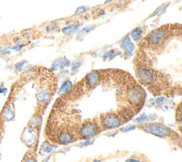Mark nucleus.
Here are the masks:
<instances>
[{"label": "nucleus", "instance_id": "f257e3e1", "mask_svg": "<svg viewBox=\"0 0 182 162\" xmlns=\"http://www.w3.org/2000/svg\"><path fill=\"white\" fill-rule=\"evenodd\" d=\"M142 130L148 134L154 135L160 138L171 136V130L160 123H147L142 126Z\"/></svg>", "mask_w": 182, "mask_h": 162}, {"label": "nucleus", "instance_id": "f03ea898", "mask_svg": "<svg viewBox=\"0 0 182 162\" xmlns=\"http://www.w3.org/2000/svg\"><path fill=\"white\" fill-rule=\"evenodd\" d=\"M100 132V127L97 124V122L88 121L85 122L80 127L78 134L80 137L83 140L92 138L95 135L98 134Z\"/></svg>", "mask_w": 182, "mask_h": 162}, {"label": "nucleus", "instance_id": "7ed1b4c3", "mask_svg": "<svg viewBox=\"0 0 182 162\" xmlns=\"http://www.w3.org/2000/svg\"><path fill=\"white\" fill-rule=\"evenodd\" d=\"M123 123V120L120 116L113 113L104 114L100 117L101 127L105 129L117 128Z\"/></svg>", "mask_w": 182, "mask_h": 162}, {"label": "nucleus", "instance_id": "20e7f679", "mask_svg": "<svg viewBox=\"0 0 182 162\" xmlns=\"http://www.w3.org/2000/svg\"><path fill=\"white\" fill-rule=\"evenodd\" d=\"M167 34H167V29L161 27L152 31L145 39L151 46H159L164 42Z\"/></svg>", "mask_w": 182, "mask_h": 162}, {"label": "nucleus", "instance_id": "39448f33", "mask_svg": "<svg viewBox=\"0 0 182 162\" xmlns=\"http://www.w3.org/2000/svg\"><path fill=\"white\" fill-rule=\"evenodd\" d=\"M136 74L142 84L147 86L154 82V73L150 68L147 67H139L136 70Z\"/></svg>", "mask_w": 182, "mask_h": 162}, {"label": "nucleus", "instance_id": "423d86ee", "mask_svg": "<svg viewBox=\"0 0 182 162\" xmlns=\"http://www.w3.org/2000/svg\"><path fill=\"white\" fill-rule=\"evenodd\" d=\"M21 139L26 146H32L36 139V134L34 129L31 127L26 128L22 132Z\"/></svg>", "mask_w": 182, "mask_h": 162}, {"label": "nucleus", "instance_id": "0eeeda50", "mask_svg": "<svg viewBox=\"0 0 182 162\" xmlns=\"http://www.w3.org/2000/svg\"><path fill=\"white\" fill-rule=\"evenodd\" d=\"M73 141V135L68 131L62 130L56 136V142L59 144H68Z\"/></svg>", "mask_w": 182, "mask_h": 162}, {"label": "nucleus", "instance_id": "6e6552de", "mask_svg": "<svg viewBox=\"0 0 182 162\" xmlns=\"http://www.w3.org/2000/svg\"><path fill=\"white\" fill-rule=\"evenodd\" d=\"M100 75L98 71H93L87 75L86 77V85L89 88H93L100 82Z\"/></svg>", "mask_w": 182, "mask_h": 162}, {"label": "nucleus", "instance_id": "1a4fd4ad", "mask_svg": "<svg viewBox=\"0 0 182 162\" xmlns=\"http://www.w3.org/2000/svg\"><path fill=\"white\" fill-rule=\"evenodd\" d=\"M121 47L123 48L125 51V58H130L132 56V52L134 51V46L133 43H132L131 40H130L129 36H126L125 39H123L121 43Z\"/></svg>", "mask_w": 182, "mask_h": 162}, {"label": "nucleus", "instance_id": "9d476101", "mask_svg": "<svg viewBox=\"0 0 182 162\" xmlns=\"http://www.w3.org/2000/svg\"><path fill=\"white\" fill-rule=\"evenodd\" d=\"M70 65V61L68 60H63V59H59L57 61H56L52 65V70H59V68L66 67Z\"/></svg>", "mask_w": 182, "mask_h": 162}, {"label": "nucleus", "instance_id": "9b49d317", "mask_svg": "<svg viewBox=\"0 0 182 162\" xmlns=\"http://www.w3.org/2000/svg\"><path fill=\"white\" fill-rule=\"evenodd\" d=\"M50 97V93L47 90H41L36 94V98L41 103H45L49 100Z\"/></svg>", "mask_w": 182, "mask_h": 162}, {"label": "nucleus", "instance_id": "f8f14e48", "mask_svg": "<svg viewBox=\"0 0 182 162\" xmlns=\"http://www.w3.org/2000/svg\"><path fill=\"white\" fill-rule=\"evenodd\" d=\"M2 116L3 117L7 120H12L14 116V110L12 109L10 106L5 107V109H4V110L2 111Z\"/></svg>", "mask_w": 182, "mask_h": 162}, {"label": "nucleus", "instance_id": "ddd939ff", "mask_svg": "<svg viewBox=\"0 0 182 162\" xmlns=\"http://www.w3.org/2000/svg\"><path fill=\"white\" fill-rule=\"evenodd\" d=\"M142 33H143V29H142V27H137V28H135L134 30H132L131 36L134 40L138 41L141 39Z\"/></svg>", "mask_w": 182, "mask_h": 162}, {"label": "nucleus", "instance_id": "4468645a", "mask_svg": "<svg viewBox=\"0 0 182 162\" xmlns=\"http://www.w3.org/2000/svg\"><path fill=\"white\" fill-rule=\"evenodd\" d=\"M79 26H80L79 24L71 25V26H66L65 28H63V29H62V32L66 35H71L72 34H73L74 32H76V30L78 29Z\"/></svg>", "mask_w": 182, "mask_h": 162}, {"label": "nucleus", "instance_id": "2eb2a0df", "mask_svg": "<svg viewBox=\"0 0 182 162\" xmlns=\"http://www.w3.org/2000/svg\"><path fill=\"white\" fill-rule=\"evenodd\" d=\"M156 118H157L156 117H151V115H143L140 116V117H139L138 118H136V119L134 120V121H135L137 124H143L146 122L153 121V120H154L155 119H156Z\"/></svg>", "mask_w": 182, "mask_h": 162}, {"label": "nucleus", "instance_id": "dca6fc26", "mask_svg": "<svg viewBox=\"0 0 182 162\" xmlns=\"http://www.w3.org/2000/svg\"><path fill=\"white\" fill-rule=\"evenodd\" d=\"M57 147L58 146H56V145H53L49 144L48 142H44L41 146V150L44 151L45 153H50L56 149Z\"/></svg>", "mask_w": 182, "mask_h": 162}, {"label": "nucleus", "instance_id": "f3484780", "mask_svg": "<svg viewBox=\"0 0 182 162\" xmlns=\"http://www.w3.org/2000/svg\"><path fill=\"white\" fill-rule=\"evenodd\" d=\"M72 86H73V84H72V83L71 82V81L66 80V82H64V83L61 86V88H60L59 92L61 93L68 92V91L71 88Z\"/></svg>", "mask_w": 182, "mask_h": 162}, {"label": "nucleus", "instance_id": "a211bd4d", "mask_svg": "<svg viewBox=\"0 0 182 162\" xmlns=\"http://www.w3.org/2000/svg\"><path fill=\"white\" fill-rule=\"evenodd\" d=\"M39 123H40V119L39 116H34L29 122V127L35 129Z\"/></svg>", "mask_w": 182, "mask_h": 162}, {"label": "nucleus", "instance_id": "6ab92c4d", "mask_svg": "<svg viewBox=\"0 0 182 162\" xmlns=\"http://www.w3.org/2000/svg\"><path fill=\"white\" fill-rule=\"evenodd\" d=\"M22 162H36V158L32 154L28 152L24 156V159H23Z\"/></svg>", "mask_w": 182, "mask_h": 162}, {"label": "nucleus", "instance_id": "aec40b11", "mask_svg": "<svg viewBox=\"0 0 182 162\" xmlns=\"http://www.w3.org/2000/svg\"><path fill=\"white\" fill-rule=\"evenodd\" d=\"M136 126L134 125V124H130V125H127L124 127H122L120 129V131L122 132L125 133V132H130V131H132L134 130H135Z\"/></svg>", "mask_w": 182, "mask_h": 162}, {"label": "nucleus", "instance_id": "412c9836", "mask_svg": "<svg viewBox=\"0 0 182 162\" xmlns=\"http://www.w3.org/2000/svg\"><path fill=\"white\" fill-rule=\"evenodd\" d=\"M94 140H93V139L89 138L86 140V141H84V142H83L81 143H80L79 145L82 147H86V146H88V145H90L93 144V142Z\"/></svg>", "mask_w": 182, "mask_h": 162}, {"label": "nucleus", "instance_id": "4be33fe9", "mask_svg": "<svg viewBox=\"0 0 182 162\" xmlns=\"http://www.w3.org/2000/svg\"><path fill=\"white\" fill-rule=\"evenodd\" d=\"M86 10H87V7H80L79 8H78V9L76 10V14H82V13H83V12H86Z\"/></svg>", "mask_w": 182, "mask_h": 162}, {"label": "nucleus", "instance_id": "5701e85b", "mask_svg": "<svg viewBox=\"0 0 182 162\" xmlns=\"http://www.w3.org/2000/svg\"><path fill=\"white\" fill-rule=\"evenodd\" d=\"M91 30V29H90V27H86V28H85V29H83L81 32H80V33H79V35L80 36H82V35H84V34H88V33L90 32V31Z\"/></svg>", "mask_w": 182, "mask_h": 162}, {"label": "nucleus", "instance_id": "b1692460", "mask_svg": "<svg viewBox=\"0 0 182 162\" xmlns=\"http://www.w3.org/2000/svg\"><path fill=\"white\" fill-rule=\"evenodd\" d=\"M0 53L3 55H7V54L9 53V50L5 47H2L0 49Z\"/></svg>", "mask_w": 182, "mask_h": 162}, {"label": "nucleus", "instance_id": "393cba45", "mask_svg": "<svg viewBox=\"0 0 182 162\" xmlns=\"http://www.w3.org/2000/svg\"><path fill=\"white\" fill-rule=\"evenodd\" d=\"M24 63H25V61H22V62H20V63L16 64V70H21V69H22V68L23 67V66H24Z\"/></svg>", "mask_w": 182, "mask_h": 162}, {"label": "nucleus", "instance_id": "a878e982", "mask_svg": "<svg viewBox=\"0 0 182 162\" xmlns=\"http://www.w3.org/2000/svg\"><path fill=\"white\" fill-rule=\"evenodd\" d=\"M125 162H142L139 161L138 159H133V158H130V159H128L125 161Z\"/></svg>", "mask_w": 182, "mask_h": 162}, {"label": "nucleus", "instance_id": "bb28decb", "mask_svg": "<svg viewBox=\"0 0 182 162\" xmlns=\"http://www.w3.org/2000/svg\"><path fill=\"white\" fill-rule=\"evenodd\" d=\"M93 162H101L100 160H98V159H95L94 161H93Z\"/></svg>", "mask_w": 182, "mask_h": 162}, {"label": "nucleus", "instance_id": "cd10ccee", "mask_svg": "<svg viewBox=\"0 0 182 162\" xmlns=\"http://www.w3.org/2000/svg\"><path fill=\"white\" fill-rule=\"evenodd\" d=\"M110 1H111V0H110ZM110 1H107V2H110Z\"/></svg>", "mask_w": 182, "mask_h": 162}]
</instances>
